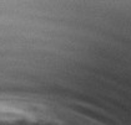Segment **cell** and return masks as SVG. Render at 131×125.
Here are the masks:
<instances>
[{
    "mask_svg": "<svg viewBox=\"0 0 131 125\" xmlns=\"http://www.w3.org/2000/svg\"><path fill=\"white\" fill-rule=\"evenodd\" d=\"M54 118L51 108L25 99H0V124L42 123Z\"/></svg>",
    "mask_w": 131,
    "mask_h": 125,
    "instance_id": "1",
    "label": "cell"
}]
</instances>
